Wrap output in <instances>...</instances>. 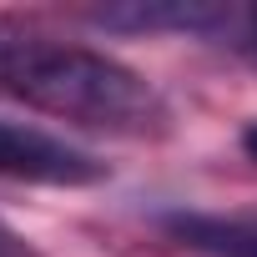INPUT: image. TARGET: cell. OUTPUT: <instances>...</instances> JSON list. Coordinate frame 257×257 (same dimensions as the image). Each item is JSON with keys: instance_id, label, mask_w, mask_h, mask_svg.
<instances>
[{"instance_id": "obj_3", "label": "cell", "mask_w": 257, "mask_h": 257, "mask_svg": "<svg viewBox=\"0 0 257 257\" xmlns=\"http://www.w3.org/2000/svg\"><path fill=\"white\" fill-rule=\"evenodd\" d=\"M91 26L106 31H187V36H217L237 31L232 6H207V0H132V6H101L91 11Z\"/></svg>"}, {"instance_id": "obj_2", "label": "cell", "mask_w": 257, "mask_h": 257, "mask_svg": "<svg viewBox=\"0 0 257 257\" xmlns=\"http://www.w3.org/2000/svg\"><path fill=\"white\" fill-rule=\"evenodd\" d=\"M0 177L36 187H96L106 177V162L66 137L0 121Z\"/></svg>"}, {"instance_id": "obj_7", "label": "cell", "mask_w": 257, "mask_h": 257, "mask_svg": "<svg viewBox=\"0 0 257 257\" xmlns=\"http://www.w3.org/2000/svg\"><path fill=\"white\" fill-rule=\"evenodd\" d=\"M242 152H247V157L257 162V121H252V126H247V132H242Z\"/></svg>"}, {"instance_id": "obj_1", "label": "cell", "mask_w": 257, "mask_h": 257, "mask_svg": "<svg viewBox=\"0 0 257 257\" xmlns=\"http://www.w3.org/2000/svg\"><path fill=\"white\" fill-rule=\"evenodd\" d=\"M0 91L61 121L121 137H147L167 121V106L142 71L121 66L106 51L66 46L16 21H0Z\"/></svg>"}, {"instance_id": "obj_6", "label": "cell", "mask_w": 257, "mask_h": 257, "mask_svg": "<svg viewBox=\"0 0 257 257\" xmlns=\"http://www.w3.org/2000/svg\"><path fill=\"white\" fill-rule=\"evenodd\" d=\"M0 257H36V252H31V247H26V242H21L6 222H0Z\"/></svg>"}, {"instance_id": "obj_5", "label": "cell", "mask_w": 257, "mask_h": 257, "mask_svg": "<svg viewBox=\"0 0 257 257\" xmlns=\"http://www.w3.org/2000/svg\"><path fill=\"white\" fill-rule=\"evenodd\" d=\"M237 36H242L237 46H247V51L257 56V6H252V11H237Z\"/></svg>"}, {"instance_id": "obj_4", "label": "cell", "mask_w": 257, "mask_h": 257, "mask_svg": "<svg viewBox=\"0 0 257 257\" xmlns=\"http://www.w3.org/2000/svg\"><path fill=\"white\" fill-rule=\"evenodd\" d=\"M167 232L202 257H257V217H167Z\"/></svg>"}]
</instances>
